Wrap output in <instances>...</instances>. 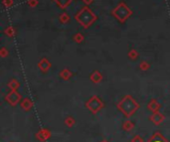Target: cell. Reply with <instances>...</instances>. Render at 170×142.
Masks as SVG:
<instances>
[{
  "label": "cell",
  "mask_w": 170,
  "mask_h": 142,
  "mask_svg": "<svg viewBox=\"0 0 170 142\" xmlns=\"http://www.w3.org/2000/svg\"><path fill=\"white\" fill-rule=\"evenodd\" d=\"M70 75H71V74L69 73V71H68V70H65V71H63L62 74H61V76H62L63 78H65V79H67Z\"/></svg>",
  "instance_id": "7c38bea8"
},
{
  "label": "cell",
  "mask_w": 170,
  "mask_h": 142,
  "mask_svg": "<svg viewBox=\"0 0 170 142\" xmlns=\"http://www.w3.org/2000/svg\"><path fill=\"white\" fill-rule=\"evenodd\" d=\"M0 53H1V56L2 57H6V56L8 55V51L5 49V48H2L1 51H0Z\"/></svg>",
  "instance_id": "4fadbf2b"
},
{
  "label": "cell",
  "mask_w": 170,
  "mask_h": 142,
  "mask_svg": "<svg viewBox=\"0 0 170 142\" xmlns=\"http://www.w3.org/2000/svg\"><path fill=\"white\" fill-rule=\"evenodd\" d=\"M84 4L86 5V6H89V5H91L94 3V0H83Z\"/></svg>",
  "instance_id": "5bb4252c"
},
{
  "label": "cell",
  "mask_w": 170,
  "mask_h": 142,
  "mask_svg": "<svg viewBox=\"0 0 170 142\" xmlns=\"http://www.w3.org/2000/svg\"><path fill=\"white\" fill-rule=\"evenodd\" d=\"M132 10L129 8L124 2L118 3L116 7L112 10V15L116 18L119 23H124L132 15Z\"/></svg>",
  "instance_id": "7a4b0ae2"
},
{
  "label": "cell",
  "mask_w": 170,
  "mask_h": 142,
  "mask_svg": "<svg viewBox=\"0 0 170 142\" xmlns=\"http://www.w3.org/2000/svg\"><path fill=\"white\" fill-rule=\"evenodd\" d=\"M50 67H51V64H50V62L48 60L46 59H43L40 61V63H39V68L43 70V71H47Z\"/></svg>",
  "instance_id": "5b68a950"
},
{
  "label": "cell",
  "mask_w": 170,
  "mask_h": 142,
  "mask_svg": "<svg viewBox=\"0 0 170 142\" xmlns=\"http://www.w3.org/2000/svg\"><path fill=\"white\" fill-rule=\"evenodd\" d=\"M140 68H141V69H143V70H146V69L148 68V65H147V63H145V62H142V63H141V65H140Z\"/></svg>",
  "instance_id": "9a60e30c"
},
{
  "label": "cell",
  "mask_w": 170,
  "mask_h": 142,
  "mask_svg": "<svg viewBox=\"0 0 170 142\" xmlns=\"http://www.w3.org/2000/svg\"><path fill=\"white\" fill-rule=\"evenodd\" d=\"M128 56H129V58H131V59H136V58H137V56H138V54H137V52H136V50L132 49V50L129 51Z\"/></svg>",
  "instance_id": "30bf717a"
},
{
  "label": "cell",
  "mask_w": 170,
  "mask_h": 142,
  "mask_svg": "<svg viewBox=\"0 0 170 142\" xmlns=\"http://www.w3.org/2000/svg\"><path fill=\"white\" fill-rule=\"evenodd\" d=\"M4 34L10 38H13L15 37V35H16V30L14 29L13 26H8L4 29Z\"/></svg>",
  "instance_id": "277c9868"
},
{
  "label": "cell",
  "mask_w": 170,
  "mask_h": 142,
  "mask_svg": "<svg viewBox=\"0 0 170 142\" xmlns=\"http://www.w3.org/2000/svg\"><path fill=\"white\" fill-rule=\"evenodd\" d=\"M101 75H99V73H94L93 76H92V79H93V80L94 82H99V80H101Z\"/></svg>",
  "instance_id": "8fae6325"
},
{
  "label": "cell",
  "mask_w": 170,
  "mask_h": 142,
  "mask_svg": "<svg viewBox=\"0 0 170 142\" xmlns=\"http://www.w3.org/2000/svg\"><path fill=\"white\" fill-rule=\"evenodd\" d=\"M27 4H28V6H29V7L34 8V7L38 6L39 0H28V1H27Z\"/></svg>",
  "instance_id": "9c48e42d"
},
{
  "label": "cell",
  "mask_w": 170,
  "mask_h": 142,
  "mask_svg": "<svg viewBox=\"0 0 170 142\" xmlns=\"http://www.w3.org/2000/svg\"><path fill=\"white\" fill-rule=\"evenodd\" d=\"M73 40L76 43L80 44V43H82L84 40H85V37H84V35L82 33H76L74 35V37H73Z\"/></svg>",
  "instance_id": "52a82bcc"
},
{
  "label": "cell",
  "mask_w": 170,
  "mask_h": 142,
  "mask_svg": "<svg viewBox=\"0 0 170 142\" xmlns=\"http://www.w3.org/2000/svg\"><path fill=\"white\" fill-rule=\"evenodd\" d=\"M98 16L94 14L89 6H84L75 16V20L84 29H88L97 21Z\"/></svg>",
  "instance_id": "6da1fadb"
},
{
  "label": "cell",
  "mask_w": 170,
  "mask_h": 142,
  "mask_svg": "<svg viewBox=\"0 0 170 142\" xmlns=\"http://www.w3.org/2000/svg\"><path fill=\"white\" fill-rule=\"evenodd\" d=\"M2 4L5 8H10L14 5V0H2Z\"/></svg>",
  "instance_id": "ba28073f"
},
{
  "label": "cell",
  "mask_w": 170,
  "mask_h": 142,
  "mask_svg": "<svg viewBox=\"0 0 170 142\" xmlns=\"http://www.w3.org/2000/svg\"><path fill=\"white\" fill-rule=\"evenodd\" d=\"M70 19H71V17H70V15L66 12H63L60 14L59 16V21L61 22L62 24H66L70 21Z\"/></svg>",
  "instance_id": "8992f818"
},
{
  "label": "cell",
  "mask_w": 170,
  "mask_h": 142,
  "mask_svg": "<svg viewBox=\"0 0 170 142\" xmlns=\"http://www.w3.org/2000/svg\"><path fill=\"white\" fill-rule=\"evenodd\" d=\"M53 1L58 5L59 8L65 10L66 8H68V6L74 1V0H53Z\"/></svg>",
  "instance_id": "3957f363"
}]
</instances>
